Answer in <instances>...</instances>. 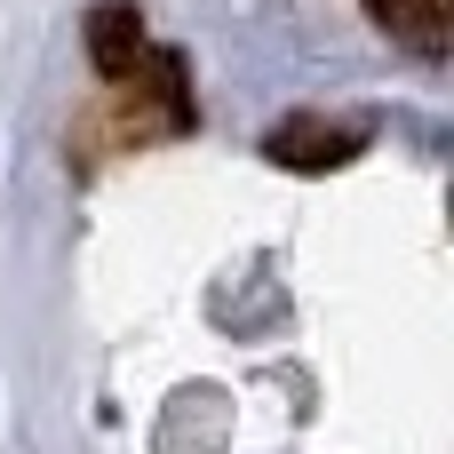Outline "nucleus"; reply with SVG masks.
Returning <instances> with one entry per match:
<instances>
[{
	"label": "nucleus",
	"mask_w": 454,
	"mask_h": 454,
	"mask_svg": "<svg viewBox=\"0 0 454 454\" xmlns=\"http://www.w3.org/2000/svg\"><path fill=\"white\" fill-rule=\"evenodd\" d=\"M200 104H192V64L184 48H152L128 80H112V104L96 112V128L80 136V152H120V144H152V136H192Z\"/></svg>",
	"instance_id": "f257e3e1"
},
{
	"label": "nucleus",
	"mask_w": 454,
	"mask_h": 454,
	"mask_svg": "<svg viewBox=\"0 0 454 454\" xmlns=\"http://www.w3.org/2000/svg\"><path fill=\"white\" fill-rule=\"evenodd\" d=\"M367 144H375V128H367V120L287 112V120L263 136V160H271V168H295V176H327V168H351Z\"/></svg>",
	"instance_id": "f03ea898"
},
{
	"label": "nucleus",
	"mask_w": 454,
	"mask_h": 454,
	"mask_svg": "<svg viewBox=\"0 0 454 454\" xmlns=\"http://www.w3.org/2000/svg\"><path fill=\"white\" fill-rule=\"evenodd\" d=\"M80 40H88V64H96V80L112 88V80H128L160 40H152V24H144V0H88V16H80Z\"/></svg>",
	"instance_id": "7ed1b4c3"
},
{
	"label": "nucleus",
	"mask_w": 454,
	"mask_h": 454,
	"mask_svg": "<svg viewBox=\"0 0 454 454\" xmlns=\"http://www.w3.org/2000/svg\"><path fill=\"white\" fill-rule=\"evenodd\" d=\"M367 16H375V32H391L407 56H423V64H439L454 40V0H359Z\"/></svg>",
	"instance_id": "20e7f679"
}]
</instances>
